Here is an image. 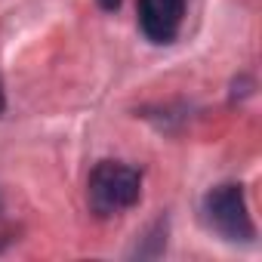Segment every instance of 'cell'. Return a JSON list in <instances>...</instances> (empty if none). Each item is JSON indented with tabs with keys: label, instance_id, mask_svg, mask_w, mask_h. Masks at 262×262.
I'll use <instances>...</instances> for the list:
<instances>
[{
	"label": "cell",
	"instance_id": "obj_2",
	"mask_svg": "<svg viewBox=\"0 0 262 262\" xmlns=\"http://www.w3.org/2000/svg\"><path fill=\"white\" fill-rule=\"evenodd\" d=\"M204 222L231 244H253L256 237V225L250 219V207L244 198V188L228 182V185H216L213 191H207L204 198Z\"/></svg>",
	"mask_w": 262,
	"mask_h": 262
},
{
	"label": "cell",
	"instance_id": "obj_5",
	"mask_svg": "<svg viewBox=\"0 0 262 262\" xmlns=\"http://www.w3.org/2000/svg\"><path fill=\"white\" fill-rule=\"evenodd\" d=\"M7 111V96H4V83H0V114Z\"/></svg>",
	"mask_w": 262,
	"mask_h": 262
},
{
	"label": "cell",
	"instance_id": "obj_4",
	"mask_svg": "<svg viewBox=\"0 0 262 262\" xmlns=\"http://www.w3.org/2000/svg\"><path fill=\"white\" fill-rule=\"evenodd\" d=\"M120 4H123V0H99V7H102L105 13H117V10H120Z\"/></svg>",
	"mask_w": 262,
	"mask_h": 262
},
{
	"label": "cell",
	"instance_id": "obj_1",
	"mask_svg": "<svg viewBox=\"0 0 262 262\" xmlns=\"http://www.w3.org/2000/svg\"><path fill=\"white\" fill-rule=\"evenodd\" d=\"M86 198L96 216H117L129 207H136L142 198V173L117 161H102L90 173Z\"/></svg>",
	"mask_w": 262,
	"mask_h": 262
},
{
	"label": "cell",
	"instance_id": "obj_3",
	"mask_svg": "<svg viewBox=\"0 0 262 262\" xmlns=\"http://www.w3.org/2000/svg\"><path fill=\"white\" fill-rule=\"evenodd\" d=\"M136 16H139V31L151 43L164 47L173 43L182 28L185 0H136Z\"/></svg>",
	"mask_w": 262,
	"mask_h": 262
}]
</instances>
